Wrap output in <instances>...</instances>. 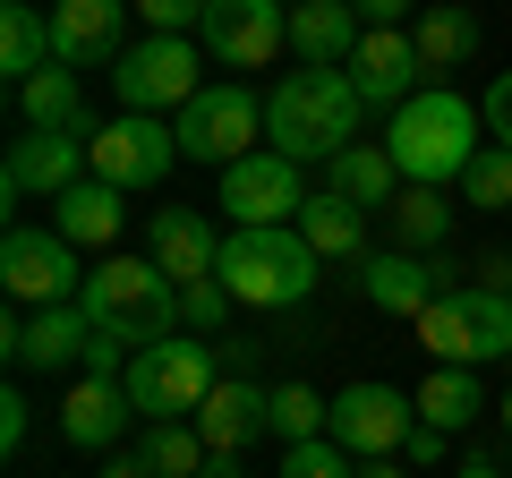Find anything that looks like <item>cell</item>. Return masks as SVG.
Returning <instances> with one entry per match:
<instances>
[{
    "mask_svg": "<svg viewBox=\"0 0 512 478\" xmlns=\"http://www.w3.org/2000/svg\"><path fill=\"white\" fill-rule=\"evenodd\" d=\"M359 86L350 69H291L265 94V146L291 154V163H333V154L359 146Z\"/></svg>",
    "mask_w": 512,
    "mask_h": 478,
    "instance_id": "1",
    "label": "cell"
},
{
    "mask_svg": "<svg viewBox=\"0 0 512 478\" xmlns=\"http://www.w3.org/2000/svg\"><path fill=\"white\" fill-rule=\"evenodd\" d=\"M478 129H487V111H478V103H461L453 86H427V94H410V103L393 111L384 154H393V171H402V180L444 188V180H461V171H470L478 146H487Z\"/></svg>",
    "mask_w": 512,
    "mask_h": 478,
    "instance_id": "2",
    "label": "cell"
},
{
    "mask_svg": "<svg viewBox=\"0 0 512 478\" xmlns=\"http://www.w3.org/2000/svg\"><path fill=\"white\" fill-rule=\"evenodd\" d=\"M222 291L239 299V308L274 316V308H299V299L316 291V274H325V257H316L308 239H299V222H274V231H231L222 239Z\"/></svg>",
    "mask_w": 512,
    "mask_h": 478,
    "instance_id": "3",
    "label": "cell"
},
{
    "mask_svg": "<svg viewBox=\"0 0 512 478\" xmlns=\"http://www.w3.org/2000/svg\"><path fill=\"white\" fill-rule=\"evenodd\" d=\"M77 308H86L103 333H128L137 350L188 333V325H180V282H171L154 257H103V265H86Z\"/></svg>",
    "mask_w": 512,
    "mask_h": 478,
    "instance_id": "4",
    "label": "cell"
},
{
    "mask_svg": "<svg viewBox=\"0 0 512 478\" xmlns=\"http://www.w3.org/2000/svg\"><path fill=\"white\" fill-rule=\"evenodd\" d=\"M214 385H222V350L188 342V333L146 342L137 359H128V402H137V419H197V402Z\"/></svg>",
    "mask_w": 512,
    "mask_h": 478,
    "instance_id": "5",
    "label": "cell"
},
{
    "mask_svg": "<svg viewBox=\"0 0 512 478\" xmlns=\"http://www.w3.org/2000/svg\"><path fill=\"white\" fill-rule=\"evenodd\" d=\"M419 342H427L436 368H487V359H504V350H512V299L461 282V291H444L436 308L419 316Z\"/></svg>",
    "mask_w": 512,
    "mask_h": 478,
    "instance_id": "6",
    "label": "cell"
},
{
    "mask_svg": "<svg viewBox=\"0 0 512 478\" xmlns=\"http://www.w3.org/2000/svg\"><path fill=\"white\" fill-rule=\"evenodd\" d=\"M0 282H9V299H18V308H69V299L86 291L77 239L35 231V222H9V239H0Z\"/></svg>",
    "mask_w": 512,
    "mask_h": 478,
    "instance_id": "7",
    "label": "cell"
},
{
    "mask_svg": "<svg viewBox=\"0 0 512 478\" xmlns=\"http://www.w3.org/2000/svg\"><path fill=\"white\" fill-rule=\"evenodd\" d=\"M111 94H120V111H188L197 103V43L188 35H146V43H128L120 69H111Z\"/></svg>",
    "mask_w": 512,
    "mask_h": 478,
    "instance_id": "8",
    "label": "cell"
},
{
    "mask_svg": "<svg viewBox=\"0 0 512 478\" xmlns=\"http://www.w3.org/2000/svg\"><path fill=\"white\" fill-rule=\"evenodd\" d=\"M86 163L111 188H163L171 163H180V129H163L154 111H111L103 129L86 137Z\"/></svg>",
    "mask_w": 512,
    "mask_h": 478,
    "instance_id": "9",
    "label": "cell"
},
{
    "mask_svg": "<svg viewBox=\"0 0 512 478\" xmlns=\"http://www.w3.org/2000/svg\"><path fill=\"white\" fill-rule=\"evenodd\" d=\"M171 129H180V154H188V163L231 171L239 154H256V129H265V111H256V94H248V86H205L197 103L171 120Z\"/></svg>",
    "mask_w": 512,
    "mask_h": 478,
    "instance_id": "10",
    "label": "cell"
},
{
    "mask_svg": "<svg viewBox=\"0 0 512 478\" xmlns=\"http://www.w3.org/2000/svg\"><path fill=\"white\" fill-rule=\"evenodd\" d=\"M410 427H419V402H410V393H393V385H342V393H333V427H325V436L342 444V453H359V461H402Z\"/></svg>",
    "mask_w": 512,
    "mask_h": 478,
    "instance_id": "11",
    "label": "cell"
},
{
    "mask_svg": "<svg viewBox=\"0 0 512 478\" xmlns=\"http://www.w3.org/2000/svg\"><path fill=\"white\" fill-rule=\"evenodd\" d=\"M299 205H308V188H299V163L291 154H239L231 171H222V214H231V231H274V222H299Z\"/></svg>",
    "mask_w": 512,
    "mask_h": 478,
    "instance_id": "12",
    "label": "cell"
},
{
    "mask_svg": "<svg viewBox=\"0 0 512 478\" xmlns=\"http://www.w3.org/2000/svg\"><path fill=\"white\" fill-rule=\"evenodd\" d=\"M197 43L222 69H265L274 52H291V0H205Z\"/></svg>",
    "mask_w": 512,
    "mask_h": 478,
    "instance_id": "13",
    "label": "cell"
},
{
    "mask_svg": "<svg viewBox=\"0 0 512 478\" xmlns=\"http://www.w3.org/2000/svg\"><path fill=\"white\" fill-rule=\"evenodd\" d=\"M86 342H94V316L77 308H9L0 316V350H9V368L35 376V368H86Z\"/></svg>",
    "mask_w": 512,
    "mask_h": 478,
    "instance_id": "14",
    "label": "cell"
},
{
    "mask_svg": "<svg viewBox=\"0 0 512 478\" xmlns=\"http://www.w3.org/2000/svg\"><path fill=\"white\" fill-rule=\"evenodd\" d=\"M350 86L367 111H402L410 94H427V60L410 43V26H367L359 52H350Z\"/></svg>",
    "mask_w": 512,
    "mask_h": 478,
    "instance_id": "15",
    "label": "cell"
},
{
    "mask_svg": "<svg viewBox=\"0 0 512 478\" xmlns=\"http://www.w3.org/2000/svg\"><path fill=\"white\" fill-rule=\"evenodd\" d=\"M359 291L376 299L384 316H410V325H419L444 291H461V265L419 257V248H376V257H367V274H359Z\"/></svg>",
    "mask_w": 512,
    "mask_h": 478,
    "instance_id": "16",
    "label": "cell"
},
{
    "mask_svg": "<svg viewBox=\"0 0 512 478\" xmlns=\"http://www.w3.org/2000/svg\"><path fill=\"white\" fill-rule=\"evenodd\" d=\"M86 171H94V163H86V137L18 129V137H9V171H0V188H9V205H26V197H69Z\"/></svg>",
    "mask_w": 512,
    "mask_h": 478,
    "instance_id": "17",
    "label": "cell"
},
{
    "mask_svg": "<svg viewBox=\"0 0 512 478\" xmlns=\"http://www.w3.org/2000/svg\"><path fill=\"white\" fill-rule=\"evenodd\" d=\"M137 0H60L52 9V60L60 69H120V18Z\"/></svg>",
    "mask_w": 512,
    "mask_h": 478,
    "instance_id": "18",
    "label": "cell"
},
{
    "mask_svg": "<svg viewBox=\"0 0 512 478\" xmlns=\"http://www.w3.org/2000/svg\"><path fill=\"white\" fill-rule=\"evenodd\" d=\"M265 427H274V393H256V376H222L197 402V436L214 444V453H239V444H256Z\"/></svg>",
    "mask_w": 512,
    "mask_h": 478,
    "instance_id": "19",
    "label": "cell"
},
{
    "mask_svg": "<svg viewBox=\"0 0 512 478\" xmlns=\"http://www.w3.org/2000/svg\"><path fill=\"white\" fill-rule=\"evenodd\" d=\"M146 257L163 265L171 282H205L222 265V239H214V222L205 214H188V205H163V214L146 222Z\"/></svg>",
    "mask_w": 512,
    "mask_h": 478,
    "instance_id": "20",
    "label": "cell"
},
{
    "mask_svg": "<svg viewBox=\"0 0 512 478\" xmlns=\"http://www.w3.org/2000/svg\"><path fill=\"white\" fill-rule=\"evenodd\" d=\"M128 419H137V402H128V385H111V376H86V385H69V402H60V436L86 444V453H120Z\"/></svg>",
    "mask_w": 512,
    "mask_h": 478,
    "instance_id": "21",
    "label": "cell"
},
{
    "mask_svg": "<svg viewBox=\"0 0 512 478\" xmlns=\"http://www.w3.org/2000/svg\"><path fill=\"white\" fill-rule=\"evenodd\" d=\"M359 9L350 0H291V52L308 60V69H350V52H359Z\"/></svg>",
    "mask_w": 512,
    "mask_h": 478,
    "instance_id": "22",
    "label": "cell"
},
{
    "mask_svg": "<svg viewBox=\"0 0 512 478\" xmlns=\"http://www.w3.org/2000/svg\"><path fill=\"white\" fill-rule=\"evenodd\" d=\"M128 188H111V180H77L69 197H52V231L60 239H77V248H120V214H128Z\"/></svg>",
    "mask_w": 512,
    "mask_h": 478,
    "instance_id": "23",
    "label": "cell"
},
{
    "mask_svg": "<svg viewBox=\"0 0 512 478\" xmlns=\"http://www.w3.org/2000/svg\"><path fill=\"white\" fill-rule=\"evenodd\" d=\"M18 129H60V137H94L103 120H86V94H77V69H43L18 86Z\"/></svg>",
    "mask_w": 512,
    "mask_h": 478,
    "instance_id": "24",
    "label": "cell"
},
{
    "mask_svg": "<svg viewBox=\"0 0 512 478\" xmlns=\"http://www.w3.org/2000/svg\"><path fill=\"white\" fill-rule=\"evenodd\" d=\"M325 188L342 205H359V214H393V197H402V171H393V154L384 146H350L325 163Z\"/></svg>",
    "mask_w": 512,
    "mask_h": 478,
    "instance_id": "25",
    "label": "cell"
},
{
    "mask_svg": "<svg viewBox=\"0 0 512 478\" xmlns=\"http://www.w3.org/2000/svg\"><path fill=\"white\" fill-rule=\"evenodd\" d=\"M410 43H419V60H427V77H444V69H461V60L478 52V18H470V0H427L419 18H410Z\"/></svg>",
    "mask_w": 512,
    "mask_h": 478,
    "instance_id": "26",
    "label": "cell"
},
{
    "mask_svg": "<svg viewBox=\"0 0 512 478\" xmlns=\"http://www.w3.org/2000/svg\"><path fill=\"white\" fill-rule=\"evenodd\" d=\"M299 239H308L325 265H367V214H359V205H342L333 188L299 205Z\"/></svg>",
    "mask_w": 512,
    "mask_h": 478,
    "instance_id": "27",
    "label": "cell"
},
{
    "mask_svg": "<svg viewBox=\"0 0 512 478\" xmlns=\"http://www.w3.org/2000/svg\"><path fill=\"white\" fill-rule=\"evenodd\" d=\"M0 69H9V86L52 69V18H43L35 0H9L0 9Z\"/></svg>",
    "mask_w": 512,
    "mask_h": 478,
    "instance_id": "28",
    "label": "cell"
},
{
    "mask_svg": "<svg viewBox=\"0 0 512 478\" xmlns=\"http://www.w3.org/2000/svg\"><path fill=\"white\" fill-rule=\"evenodd\" d=\"M410 402H419L427 427H444V436H453V427H470L478 410H487V393H478V368H436Z\"/></svg>",
    "mask_w": 512,
    "mask_h": 478,
    "instance_id": "29",
    "label": "cell"
},
{
    "mask_svg": "<svg viewBox=\"0 0 512 478\" xmlns=\"http://www.w3.org/2000/svg\"><path fill=\"white\" fill-rule=\"evenodd\" d=\"M453 231V197L444 188H419V180H402V197H393V248H436V239Z\"/></svg>",
    "mask_w": 512,
    "mask_h": 478,
    "instance_id": "30",
    "label": "cell"
},
{
    "mask_svg": "<svg viewBox=\"0 0 512 478\" xmlns=\"http://www.w3.org/2000/svg\"><path fill=\"white\" fill-rule=\"evenodd\" d=\"M137 453L154 461V478H205V461H214V444L197 436V419H154Z\"/></svg>",
    "mask_w": 512,
    "mask_h": 478,
    "instance_id": "31",
    "label": "cell"
},
{
    "mask_svg": "<svg viewBox=\"0 0 512 478\" xmlns=\"http://www.w3.org/2000/svg\"><path fill=\"white\" fill-rule=\"evenodd\" d=\"M333 427V402L316 385H274V436L282 444H308V436H325Z\"/></svg>",
    "mask_w": 512,
    "mask_h": 478,
    "instance_id": "32",
    "label": "cell"
},
{
    "mask_svg": "<svg viewBox=\"0 0 512 478\" xmlns=\"http://www.w3.org/2000/svg\"><path fill=\"white\" fill-rule=\"evenodd\" d=\"M461 197L487 205V214H512V154L504 146H478L470 171H461Z\"/></svg>",
    "mask_w": 512,
    "mask_h": 478,
    "instance_id": "33",
    "label": "cell"
},
{
    "mask_svg": "<svg viewBox=\"0 0 512 478\" xmlns=\"http://www.w3.org/2000/svg\"><path fill=\"white\" fill-rule=\"evenodd\" d=\"M282 478H359V470L333 436H308V444H282Z\"/></svg>",
    "mask_w": 512,
    "mask_h": 478,
    "instance_id": "34",
    "label": "cell"
},
{
    "mask_svg": "<svg viewBox=\"0 0 512 478\" xmlns=\"http://www.w3.org/2000/svg\"><path fill=\"white\" fill-rule=\"evenodd\" d=\"M239 299L222 291V274H205V282H180V325H197V333H214L222 316H231Z\"/></svg>",
    "mask_w": 512,
    "mask_h": 478,
    "instance_id": "35",
    "label": "cell"
},
{
    "mask_svg": "<svg viewBox=\"0 0 512 478\" xmlns=\"http://www.w3.org/2000/svg\"><path fill=\"white\" fill-rule=\"evenodd\" d=\"M128 359H137V342L94 325V342H86V376H111V385H128Z\"/></svg>",
    "mask_w": 512,
    "mask_h": 478,
    "instance_id": "36",
    "label": "cell"
},
{
    "mask_svg": "<svg viewBox=\"0 0 512 478\" xmlns=\"http://www.w3.org/2000/svg\"><path fill=\"white\" fill-rule=\"evenodd\" d=\"M137 18H146L154 35H197V26H205V0H137Z\"/></svg>",
    "mask_w": 512,
    "mask_h": 478,
    "instance_id": "37",
    "label": "cell"
},
{
    "mask_svg": "<svg viewBox=\"0 0 512 478\" xmlns=\"http://www.w3.org/2000/svg\"><path fill=\"white\" fill-rule=\"evenodd\" d=\"M478 111H487V146H504V154H512V69L487 86V103H478Z\"/></svg>",
    "mask_w": 512,
    "mask_h": 478,
    "instance_id": "38",
    "label": "cell"
},
{
    "mask_svg": "<svg viewBox=\"0 0 512 478\" xmlns=\"http://www.w3.org/2000/svg\"><path fill=\"white\" fill-rule=\"evenodd\" d=\"M350 9H359V26H410L427 0H350Z\"/></svg>",
    "mask_w": 512,
    "mask_h": 478,
    "instance_id": "39",
    "label": "cell"
},
{
    "mask_svg": "<svg viewBox=\"0 0 512 478\" xmlns=\"http://www.w3.org/2000/svg\"><path fill=\"white\" fill-rule=\"evenodd\" d=\"M470 274H478V291H495V299H512V248H487V257H478Z\"/></svg>",
    "mask_w": 512,
    "mask_h": 478,
    "instance_id": "40",
    "label": "cell"
},
{
    "mask_svg": "<svg viewBox=\"0 0 512 478\" xmlns=\"http://www.w3.org/2000/svg\"><path fill=\"white\" fill-rule=\"evenodd\" d=\"M402 461H410V470H427V461H444V427H410V444H402Z\"/></svg>",
    "mask_w": 512,
    "mask_h": 478,
    "instance_id": "41",
    "label": "cell"
},
{
    "mask_svg": "<svg viewBox=\"0 0 512 478\" xmlns=\"http://www.w3.org/2000/svg\"><path fill=\"white\" fill-rule=\"evenodd\" d=\"M26 444V393H0V453Z\"/></svg>",
    "mask_w": 512,
    "mask_h": 478,
    "instance_id": "42",
    "label": "cell"
},
{
    "mask_svg": "<svg viewBox=\"0 0 512 478\" xmlns=\"http://www.w3.org/2000/svg\"><path fill=\"white\" fill-rule=\"evenodd\" d=\"M103 478H154V461H146V453H111Z\"/></svg>",
    "mask_w": 512,
    "mask_h": 478,
    "instance_id": "43",
    "label": "cell"
},
{
    "mask_svg": "<svg viewBox=\"0 0 512 478\" xmlns=\"http://www.w3.org/2000/svg\"><path fill=\"white\" fill-rule=\"evenodd\" d=\"M205 478H239V453H214V461H205Z\"/></svg>",
    "mask_w": 512,
    "mask_h": 478,
    "instance_id": "44",
    "label": "cell"
},
{
    "mask_svg": "<svg viewBox=\"0 0 512 478\" xmlns=\"http://www.w3.org/2000/svg\"><path fill=\"white\" fill-rule=\"evenodd\" d=\"M453 478H504V470H495V461H461Z\"/></svg>",
    "mask_w": 512,
    "mask_h": 478,
    "instance_id": "45",
    "label": "cell"
},
{
    "mask_svg": "<svg viewBox=\"0 0 512 478\" xmlns=\"http://www.w3.org/2000/svg\"><path fill=\"white\" fill-rule=\"evenodd\" d=\"M359 478H402V470H393V461H367V470Z\"/></svg>",
    "mask_w": 512,
    "mask_h": 478,
    "instance_id": "46",
    "label": "cell"
},
{
    "mask_svg": "<svg viewBox=\"0 0 512 478\" xmlns=\"http://www.w3.org/2000/svg\"><path fill=\"white\" fill-rule=\"evenodd\" d=\"M504 427H512V393H504Z\"/></svg>",
    "mask_w": 512,
    "mask_h": 478,
    "instance_id": "47",
    "label": "cell"
},
{
    "mask_svg": "<svg viewBox=\"0 0 512 478\" xmlns=\"http://www.w3.org/2000/svg\"><path fill=\"white\" fill-rule=\"evenodd\" d=\"M52 9H60V0H52Z\"/></svg>",
    "mask_w": 512,
    "mask_h": 478,
    "instance_id": "48",
    "label": "cell"
}]
</instances>
